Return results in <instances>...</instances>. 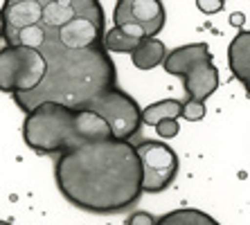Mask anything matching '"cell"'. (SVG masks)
I'll use <instances>...</instances> for the list:
<instances>
[{"instance_id": "6da1fadb", "label": "cell", "mask_w": 250, "mask_h": 225, "mask_svg": "<svg viewBox=\"0 0 250 225\" xmlns=\"http://www.w3.org/2000/svg\"><path fill=\"white\" fill-rule=\"evenodd\" d=\"M57 187L68 203L93 214L124 212L142 194V171L131 142L99 140L61 153Z\"/></svg>"}, {"instance_id": "7a4b0ae2", "label": "cell", "mask_w": 250, "mask_h": 225, "mask_svg": "<svg viewBox=\"0 0 250 225\" xmlns=\"http://www.w3.org/2000/svg\"><path fill=\"white\" fill-rule=\"evenodd\" d=\"M36 52H41L45 59V77L41 86L27 95L14 97L25 113L43 102L79 110L99 93L115 86V63L102 45L88 50H65L43 34V43L36 47Z\"/></svg>"}, {"instance_id": "3957f363", "label": "cell", "mask_w": 250, "mask_h": 225, "mask_svg": "<svg viewBox=\"0 0 250 225\" xmlns=\"http://www.w3.org/2000/svg\"><path fill=\"white\" fill-rule=\"evenodd\" d=\"M23 140L25 144L36 153H68L72 149L113 140L111 131L104 120L88 110H75L68 106L43 102L27 110L23 122Z\"/></svg>"}, {"instance_id": "277c9868", "label": "cell", "mask_w": 250, "mask_h": 225, "mask_svg": "<svg viewBox=\"0 0 250 225\" xmlns=\"http://www.w3.org/2000/svg\"><path fill=\"white\" fill-rule=\"evenodd\" d=\"M165 70L174 77H183V86L189 102L205 104L219 88V70L212 61L208 43H189L171 50L163 61Z\"/></svg>"}, {"instance_id": "5b68a950", "label": "cell", "mask_w": 250, "mask_h": 225, "mask_svg": "<svg viewBox=\"0 0 250 225\" xmlns=\"http://www.w3.org/2000/svg\"><path fill=\"white\" fill-rule=\"evenodd\" d=\"M45 59L25 45H5L0 50V93L27 95L41 86Z\"/></svg>"}, {"instance_id": "8992f818", "label": "cell", "mask_w": 250, "mask_h": 225, "mask_svg": "<svg viewBox=\"0 0 250 225\" xmlns=\"http://www.w3.org/2000/svg\"><path fill=\"white\" fill-rule=\"evenodd\" d=\"M79 110H88V113L97 115L99 120H104L111 131V138L117 142H128L140 131V124H142L140 120L142 108L138 106V102L117 86L99 93Z\"/></svg>"}, {"instance_id": "52a82bcc", "label": "cell", "mask_w": 250, "mask_h": 225, "mask_svg": "<svg viewBox=\"0 0 250 225\" xmlns=\"http://www.w3.org/2000/svg\"><path fill=\"white\" fill-rule=\"evenodd\" d=\"M41 25V20H39ZM47 39L57 41L65 50H88V47L102 45L104 36V9L97 0H77V14L57 29L43 27Z\"/></svg>"}, {"instance_id": "ba28073f", "label": "cell", "mask_w": 250, "mask_h": 225, "mask_svg": "<svg viewBox=\"0 0 250 225\" xmlns=\"http://www.w3.org/2000/svg\"><path fill=\"white\" fill-rule=\"evenodd\" d=\"M165 7L160 0H117L113 27L124 29L135 39H156L165 27Z\"/></svg>"}, {"instance_id": "9c48e42d", "label": "cell", "mask_w": 250, "mask_h": 225, "mask_svg": "<svg viewBox=\"0 0 250 225\" xmlns=\"http://www.w3.org/2000/svg\"><path fill=\"white\" fill-rule=\"evenodd\" d=\"M135 153H138L140 171H142V191L156 194L174 183L178 173V156L171 146L156 140H146L135 146Z\"/></svg>"}, {"instance_id": "30bf717a", "label": "cell", "mask_w": 250, "mask_h": 225, "mask_svg": "<svg viewBox=\"0 0 250 225\" xmlns=\"http://www.w3.org/2000/svg\"><path fill=\"white\" fill-rule=\"evenodd\" d=\"M228 65L232 70V75L237 77L246 88H248V77H250V34L246 29H241L228 47Z\"/></svg>"}, {"instance_id": "8fae6325", "label": "cell", "mask_w": 250, "mask_h": 225, "mask_svg": "<svg viewBox=\"0 0 250 225\" xmlns=\"http://www.w3.org/2000/svg\"><path fill=\"white\" fill-rule=\"evenodd\" d=\"M167 57V47L158 39H142L131 52V61L138 70H153L156 65H163Z\"/></svg>"}, {"instance_id": "7c38bea8", "label": "cell", "mask_w": 250, "mask_h": 225, "mask_svg": "<svg viewBox=\"0 0 250 225\" xmlns=\"http://www.w3.org/2000/svg\"><path fill=\"white\" fill-rule=\"evenodd\" d=\"M181 113H183V102H178V99H160L156 104L142 108L140 120L149 124V126H156L158 122L163 120H178Z\"/></svg>"}, {"instance_id": "4fadbf2b", "label": "cell", "mask_w": 250, "mask_h": 225, "mask_svg": "<svg viewBox=\"0 0 250 225\" xmlns=\"http://www.w3.org/2000/svg\"><path fill=\"white\" fill-rule=\"evenodd\" d=\"M156 225H221L216 219H212L209 214L201 212L194 207H181L174 212L165 214L163 219H158Z\"/></svg>"}, {"instance_id": "5bb4252c", "label": "cell", "mask_w": 250, "mask_h": 225, "mask_svg": "<svg viewBox=\"0 0 250 225\" xmlns=\"http://www.w3.org/2000/svg\"><path fill=\"white\" fill-rule=\"evenodd\" d=\"M138 43H140V39L126 34V32L120 27H111L108 32H104V36H102V47H104V52L131 54Z\"/></svg>"}, {"instance_id": "9a60e30c", "label": "cell", "mask_w": 250, "mask_h": 225, "mask_svg": "<svg viewBox=\"0 0 250 225\" xmlns=\"http://www.w3.org/2000/svg\"><path fill=\"white\" fill-rule=\"evenodd\" d=\"M205 104H198V102H189L187 99L185 104H183V113H181V117H185L187 122H198V120H203L205 117Z\"/></svg>"}, {"instance_id": "2e32d148", "label": "cell", "mask_w": 250, "mask_h": 225, "mask_svg": "<svg viewBox=\"0 0 250 225\" xmlns=\"http://www.w3.org/2000/svg\"><path fill=\"white\" fill-rule=\"evenodd\" d=\"M156 133L160 135V138H176L178 135V131H181V126H178V122L176 120H163V122H158L156 126Z\"/></svg>"}, {"instance_id": "e0dca14e", "label": "cell", "mask_w": 250, "mask_h": 225, "mask_svg": "<svg viewBox=\"0 0 250 225\" xmlns=\"http://www.w3.org/2000/svg\"><path fill=\"white\" fill-rule=\"evenodd\" d=\"M156 216L149 212H133L126 219V225H156Z\"/></svg>"}, {"instance_id": "ac0fdd59", "label": "cell", "mask_w": 250, "mask_h": 225, "mask_svg": "<svg viewBox=\"0 0 250 225\" xmlns=\"http://www.w3.org/2000/svg\"><path fill=\"white\" fill-rule=\"evenodd\" d=\"M196 5H198V9H201V12L214 14V12H221V9H223V0H208V2H205V0H198Z\"/></svg>"}, {"instance_id": "d6986e66", "label": "cell", "mask_w": 250, "mask_h": 225, "mask_svg": "<svg viewBox=\"0 0 250 225\" xmlns=\"http://www.w3.org/2000/svg\"><path fill=\"white\" fill-rule=\"evenodd\" d=\"M5 36V18H2V12H0V41Z\"/></svg>"}, {"instance_id": "ffe728a7", "label": "cell", "mask_w": 250, "mask_h": 225, "mask_svg": "<svg viewBox=\"0 0 250 225\" xmlns=\"http://www.w3.org/2000/svg\"><path fill=\"white\" fill-rule=\"evenodd\" d=\"M0 225H2V223H0Z\"/></svg>"}]
</instances>
